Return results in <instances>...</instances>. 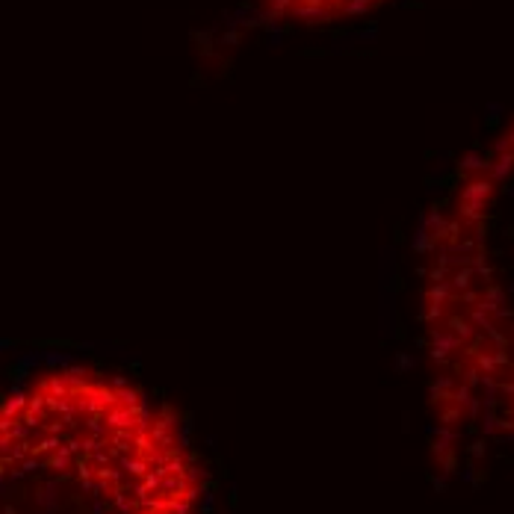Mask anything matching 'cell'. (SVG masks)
Segmentation results:
<instances>
[{
	"label": "cell",
	"instance_id": "obj_1",
	"mask_svg": "<svg viewBox=\"0 0 514 514\" xmlns=\"http://www.w3.org/2000/svg\"><path fill=\"white\" fill-rule=\"evenodd\" d=\"M414 278L444 434L514 438V116L426 210Z\"/></svg>",
	"mask_w": 514,
	"mask_h": 514
},
{
	"label": "cell",
	"instance_id": "obj_2",
	"mask_svg": "<svg viewBox=\"0 0 514 514\" xmlns=\"http://www.w3.org/2000/svg\"><path fill=\"white\" fill-rule=\"evenodd\" d=\"M3 514H204L178 422L124 378L54 366L0 414Z\"/></svg>",
	"mask_w": 514,
	"mask_h": 514
}]
</instances>
